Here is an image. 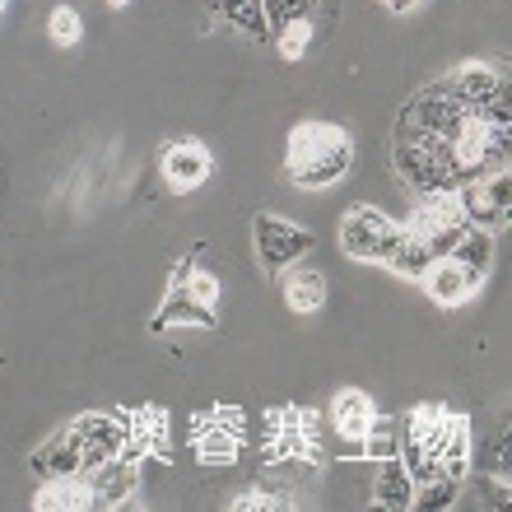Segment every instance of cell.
Returning <instances> with one entry per match:
<instances>
[{"mask_svg": "<svg viewBox=\"0 0 512 512\" xmlns=\"http://www.w3.org/2000/svg\"><path fill=\"white\" fill-rule=\"evenodd\" d=\"M354 163V145L350 135L340 131V126H326V122H303L294 126V135H289V177H294L298 187H331V182H340V177L350 173Z\"/></svg>", "mask_w": 512, "mask_h": 512, "instance_id": "6da1fadb", "label": "cell"}, {"mask_svg": "<svg viewBox=\"0 0 512 512\" xmlns=\"http://www.w3.org/2000/svg\"><path fill=\"white\" fill-rule=\"evenodd\" d=\"M457 205H461V219L475 224V229H503L508 224V210H512V182H508V168L489 177H475L466 187H457Z\"/></svg>", "mask_w": 512, "mask_h": 512, "instance_id": "7a4b0ae2", "label": "cell"}, {"mask_svg": "<svg viewBox=\"0 0 512 512\" xmlns=\"http://www.w3.org/2000/svg\"><path fill=\"white\" fill-rule=\"evenodd\" d=\"M396 233H401V224H391L382 210L354 205L350 215H345V224H340V247H345L350 261H387Z\"/></svg>", "mask_w": 512, "mask_h": 512, "instance_id": "3957f363", "label": "cell"}, {"mask_svg": "<svg viewBox=\"0 0 512 512\" xmlns=\"http://www.w3.org/2000/svg\"><path fill=\"white\" fill-rule=\"evenodd\" d=\"M252 238H256V256H261V266H266L270 275H280L284 266H294L298 256H308L312 243H317L308 229H298V224H289V219H280V215H256Z\"/></svg>", "mask_w": 512, "mask_h": 512, "instance_id": "277c9868", "label": "cell"}, {"mask_svg": "<svg viewBox=\"0 0 512 512\" xmlns=\"http://www.w3.org/2000/svg\"><path fill=\"white\" fill-rule=\"evenodd\" d=\"M75 433V443H80V457H84V471H94L103 461H112L122 452L126 433H131V415H80L70 424Z\"/></svg>", "mask_w": 512, "mask_h": 512, "instance_id": "5b68a950", "label": "cell"}, {"mask_svg": "<svg viewBox=\"0 0 512 512\" xmlns=\"http://www.w3.org/2000/svg\"><path fill=\"white\" fill-rule=\"evenodd\" d=\"M84 485H89V508H126L135 499V489H140V471H135V461L112 457L94 471H84Z\"/></svg>", "mask_w": 512, "mask_h": 512, "instance_id": "8992f818", "label": "cell"}, {"mask_svg": "<svg viewBox=\"0 0 512 512\" xmlns=\"http://www.w3.org/2000/svg\"><path fill=\"white\" fill-rule=\"evenodd\" d=\"M424 94H443V98H457L461 108H485V103H494V98L508 94V84H503V75L494 66H461L457 75H447V80L429 84Z\"/></svg>", "mask_w": 512, "mask_h": 512, "instance_id": "52a82bcc", "label": "cell"}, {"mask_svg": "<svg viewBox=\"0 0 512 512\" xmlns=\"http://www.w3.org/2000/svg\"><path fill=\"white\" fill-rule=\"evenodd\" d=\"M159 168H163V182L173 191H196L205 177H210L215 163H210V149H205L201 140H168Z\"/></svg>", "mask_w": 512, "mask_h": 512, "instance_id": "ba28073f", "label": "cell"}, {"mask_svg": "<svg viewBox=\"0 0 512 512\" xmlns=\"http://www.w3.org/2000/svg\"><path fill=\"white\" fill-rule=\"evenodd\" d=\"M419 284L429 289V298L438 303V308H461L466 298H475V289H480L485 280H475L461 261L443 256V261H433V266L424 270V280H419Z\"/></svg>", "mask_w": 512, "mask_h": 512, "instance_id": "9c48e42d", "label": "cell"}, {"mask_svg": "<svg viewBox=\"0 0 512 512\" xmlns=\"http://www.w3.org/2000/svg\"><path fill=\"white\" fill-rule=\"evenodd\" d=\"M33 475L38 480H61V475H80L84 471V457H80V443H75V433L70 429H61V433H52L47 443L33 452Z\"/></svg>", "mask_w": 512, "mask_h": 512, "instance_id": "30bf717a", "label": "cell"}, {"mask_svg": "<svg viewBox=\"0 0 512 512\" xmlns=\"http://www.w3.org/2000/svg\"><path fill=\"white\" fill-rule=\"evenodd\" d=\"M452 219H461V205H457V191H424L415 205V215H410V224H401L410 238H419V243H429L438 229H447Z\"/></svg>", "mask_w": 512, "mask_h": 512, "instance_id": "8fae6325", "label": "cell"}, {"mask_svg": "<svg viewBox=\"0 0 512 512\" xmlns=\"http://www.w3.org/2000/svg\"><path fill=\"white\" fill-rule=\"evenodd\" d=\"M168 326H205V331H215L219 317H215V308H205L201 298H191L187 284H173L168 298H163L159 317H154V331H168Z\"/></svg>", "mask_w": 512, "mask_h": 512, "instance_id": "7c38bea8", "label": "cell"}, {"mask_svg": "<svg viewBox=\"0 0 512 512\" xmlns=\"http://www.w3.org/2000/svg\"><path fill=\"white\" fill-rule=\"evenodd\" d=\"M373 503H378V508H391V512L415 508V480H410V471H405L401 457L378 461V475H373Z\"/></svg>", "mask_w": 512, "mask_h": 512, "instance_id": "4fadbf2b", "label": "cell"}, {"mask_svg": "<svg viewBox=\"0 0 512 512\" xmlns=\"http://www.w3.org/2000/svg\"><path fill=\"white\" fill-rule=\"evenodd\" d=\"M280 289H284V303L294 312H317L326 303V275L312 266H284L280 270Z\"/></svg>", "mask_w": 512, "mask_h": 512, "instance_id": "5bb4252c", "label": "cell"}, {"mask_svg": "<svg viewBox=\"0 0 512 512\" xmlns=\"http://www.w3.org/2000/svg\"><path fill=\"white\" fill-rule=\"evenodd\" d=\"M196 457H201V466H233V461L243 457V438L205 415V419H196Z\"/></svg>", "mask_w": 512, "mask_h": 512, "instance_id": "9a60e30c", "label": "cell"}, {"mask_svg": "<svg viewBox=\"0 0 512 512\" xmlns=\"http://www.w3.org/2000/svg\"><path fill=\"white\" fill-rule=\"evenodd\" d=\"M131 443L145 447V457L154 452L159 461H168V452H173V438H168V410H159V405L135 410L131 415Z\"/></svg>", "mask_w": 512, "mask_h": 512, "instance_id": "2e32d148", "label": "cell"}, {"mask_svg": "<svg viewBox=\"0 0 512 512\" xmlns=\"http://www.w3.org/2000/svg\"><path fill=\"white\" fill-rule=\"evenodd\" d=\"M205 10L215 14V19H224V24H233L238 33H247V38H256V42L270 38V24H266V14H261V0H205Z\"/></svg>", "mask_w": 512, "mask_h": 512, "instance_id": "e0dca14e", "label": "cell"}, {"mask_svg": "<svg viewBox=\"0 0 512 512\" xmlns=\"http://www.w3.org/2000/svg\"><path fill=\"white\" fill-rule=\"evenodd\" d=\"M373 401H368L364 391H340L336 405H331V419H336V438H359L364 443L368 424H373Z\"/></svg>", "mask_w": 512, "mask_h": 512, "instance_id": "ac0fdd59", "label": "cell"}, {"mask_svg": "<svg viewBox=\"0 0 512 512\" xmlns=\"http://www.w3.org/2000/svg\"><path fill=\"white\" fill-rule=\"evenodd\" d=\"M38 503L42 512H75V508H89V485H84V471L80 475H61V480H42L38 489Z\"/></svg>", "mask_w": 512, "mask_h": 512, "instance_id": "d6986e66", "label": "cell"}, {"mask_svg": "<svg viewBox=\"0 0 512 512\" xmlns=\"http://www.w3.org/2000/svg\"><path fill=\"white\" fill-rule=\"evenodd\" d=\"M387 270H396L401 280H424V270L433 266V256H429V247L419 243V238H410V233H396V243H391V252H387V261H382Z\"/></svg>", "mask_w": 512, "mask_h": 512, "instance_id": "ffe728a7", "label": "cell"}, {"mask_svg": "<svg viewBox=\"0 0 512 512\" xmlns=\"http://www.w3.org/2000/svg\"><path fill=\"white\" fill-rule=\"evenodd\" d=\"M452 261H461V266L471 270L475 280H485L489 266H494V238H489V229H475V224H466L461 243L452 247Z\"/></svg>", "mask_w": 512, "mask_h": 512, "instance_id": "44dd1931", "label": "cell"}, {"mask_svg": "<svg viewBox=\"0 0 512 512\" xmlns=\"http://www.w3.org/2000/svg\"><path fill=\"white\" fill-rule=\"evenodd\" d=\"M401 452V429L391 424V419L373 415V424H368L364 433V461H387Z\"/></svg>", "mask_w": 512, "mask_h": 512, "instance_id": "7402d4cb", "label": "cell"}, {"mask_svg": "<svg viewBox=\"0 0 512 512\" xmlns=\"http://www.w3.org/2000/svg\"><path fill=\"white\" fill-rule=\"evenodd\" d=\"M261 14H266L270 33L284 24H303V19H312L317 14V0H261Z\"/></svg>", "mask_w": 512, "mask_h": 512, "instance_id": "603a6c76", "label": "cell"}, {"mask_svg": "<svg viewBox=\"0 0 512 512\" xmlns=\"http://www.w3.org/2000/svg\"><path fill=\"white\" fill-rule=\"evenodd\" d=\"M270 38L280 42V56H284V61H298V56H308L312 38H317V24H312V19H303V24H284V28H275Z\"/></svg>", "mask_w": 512, "mask_h": 512, "instance_id": "cb8c5ba5", "label": "cell"}, {"mask_svg": "<svg viewBox=\"0 0 512 512\" xmlns=\"http://www.w3.org/2000/svg\"><path fill=\"white\" fill-rule=\"evenodd\" d=\"M457 489H461V480L433 475V480L415 485V508H452V503H457Z\"/></svg>", "mask_w": 512, "mask_h": 512, "instance_id": "d4e9b609", "label": "cell"}, {"mask_svg": "<svg viewBox=\"0 0 512 512\" xmlns=\"http://www.w3.org/2000/svg\"><path fill=\"white\" fill-rule=\"evenodd\" d=\"M80 33H84L80 14L70 10V5H56L52 19H47V38H52L56 47H75V42H80Z\"/></svg>", "mask_w": 512, "mask_h": 512, "instance_id": "484cf974", "label": "cell"}, {"mask_svg": "<svg viewBox=\"0 0 512 512\" xmlns=\"http://www.w3.org/2000/svg\"><path fill=\"white\" fill-rule=\"evenodd\" d=\"M187 289H191V298H201L205 308H219V298H224V284H219V275H210V270H196V266H191V275H187Z\"/></svg>", "mask_w": 512, "mask_h": 512, "instance_id": "4316f807", "label": "cell"}, {"mask_svg": "<svg viewBox=\"0 0 512 512\" xmlns=\"http://www.w3.org/2000/svg\"><path fill=\"white\" fill-rule=\"evenodd\" d=\"M461 233H466V219H452L447 229H438V233H433L429 243H424V247H429V256H433V261H443V256H452V247L461 243Z\"/></svg>", "mask_w": 512, "mask_h": 512, "instance_id": "83f0119b", "label": "cell"}, {"mask_svg": "<svg viewBox=\"0 0 512 512\" xmlns=\"http://www.w3.org/2000/svg\"><path fill=\"white\" fill-rule=\"evenodd\" d=\"M210 419H215V424H224L229 433H238V438H247V415L238 410V405H215V410H210Z\"/></svg>", "mask_w": 512, "mask_h": 512, "instance_id": "f1b7e54d", "label": "cell"}, {"mask_svg": "<svg viewBox=\"0 0 512 512\" xmlns=\"http://www.w3.org/2000/svg\"><path fill=\"white\" fill-rule=\"evenodd\" d=\"M382 5H387L391 14H410V10H415V5H419V0H382Z\"/></svg>", "mask_w": 512, "mask_h": 512, "instance_id": "f546056e", "label": "cell"}, {"mask_svg": "<svg viewBox=\"0 0 512 512\" xmlns=\"http://www.w3.org/2000/svg\"><path fill=\"white\" fill-rule=\"evenodd\" d=\"M108 5H112V10H126V5H131V0H108Z\"/></svg>", "mask_w": 512, "mask_h": 512, "instance_id": "4dcf8cb0", "label": "cell"}, {"mask_svg": "<svg viewBox=\"0 0 512 512\" xmlns=\"http://www.w3.org/2000/svg\"><path fill=\"white\" fill-rule=\"evenodd\" d=\"M5 5H10V0H0V14H5Z\"/></svg>", "mask_w": 512, "mask_h": 512, "instance_id": "1f68e13d", "label": "cell"}]
</instances>
